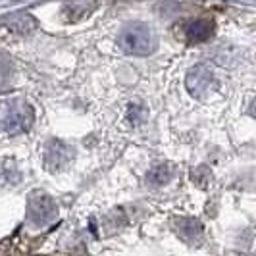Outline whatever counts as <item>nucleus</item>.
Segmentation results:
<instances>
[{
	"instance_id": "obj_10",
	"label": "nucleus",
	"mask_w": 256,
	"mask_h": 256,
	"mask_svg": "<svg viewBox=\"0 0 256 256\" xmlns=\"http://www.w3.org/2000/svg\"><path fill=\"white\" fill-rule=\"evenodd\" d=\"M128 118L131 124H142L146 118V108L141 102H131L128 110Z\"/></svg>"
},
{
	"instance_id": "obj_1",
	"label": "nucleus",
	"mask_w": 256,
	"mask_h": 256,
	"mask_svg": "<svg viewBox=\"0 0 256 256\" xmlns=\"http://www.w3.org/2000/svg\"><path fill=\"white\" fill-rule=\"evenodd\" d=\"M35 120V110L33 106L22 98H8L0 102V129L18 135L26 133L33 126Z\"/></svg>"
},
{
	"instance_id": "obj_3",
	"label": "nucleus",
	"mask_w": 256,
	"mask_h": 256,
	"mask_svg": "<svg viewBox=\"0 0 256 256\" xmlns=\"http://www.w3.org/2000/svg\"><path fill=\"white\" fill-rule=\"evenodd\" d=\"M58 216V208L46 191H33L27 198V218L33 226H46Z\"/></svg>"
},
{
	"instance_id": "obj_5",
	"label": "nucleus",
	"mask_w": 256,
	"mask_h": 256,
	"mask_svg": "<svg viewBox=\"0 0 256 256\" xmlns=\"http://www.w3.org/2000/svg\"><path fill=\"white\" fill-rule=\"evenodd\" d=\"M212 74L206 66H194L187 74V90L194 98H204L206 92L212 89Z\"/></svg>"
},
{
	"instance_id": "obj_8",
	"label": "nucleus",
	"mask_w": 256,
	"mask_h": 256,
	"mask_svg": "<svg viewBox=\"0 0 256 256\" xmlns=\"http://www.w3.org/2000/svg\"><path fill=\"white\" fill-rule=\"evenodd\" d=\"M6 26L12 31H18V33H31L35 29V20L27 14H16L12 18H8Z\"/></svg>"
},
{
	"instance_id": "obj_6",
	"label": "nucleus",
	"mask_w": 256,
	"mask_h": 256,
	"mask_svg": "<svg viewBox=\"0 0 256 256\" xmlns=\"http://www.w3.org/2000/svg\"><path fill=\"white\" fill-rule=\"evenodd\" d=\"M174 231L178 233V237L183 239L189 244H200L202 243V235L204 228L196 218H176L174 220Z\"/></svg>"
},
{
	"instance_id": "obj_11",
	"label": "nucleus",
	"mask_w": 256,
	"mask_h": 256,
	"mask_svg": "<svg viewBox=\"0 0 256 256\" xmlns=\"http://www.w3.org/2000/svg\"><path fill=\"white\" fill-rule=\"evenodd\" d=\"M248 114L252 116V118H256V98L252 100V104H250V108H248Z\"/></svg>"
},
{
	"instance_id": "obj_2",
	"label": "nucleus",
	"mask_w": 256,
	"mask_h": 256,
	"mask_svg": "<svg viewBox=\"0 0 256 256\" xmlns=\"http://www.w3.org/2000/svg\"><path fill=\"white\" fill-rule=\"evenodd\" d=\"M120 46L131 56H148L156 48V37L146 26L131 24L120 33Z\"/></svg>"
},
{
	"instance_id": "obj_9",
	"label": "nucleus",
	"mask_w": 256,
	"mask_h": 256,
	"mask_svg": "<svg viewBox=\"0 0 256 256\" xmlns=\"http://www.w3.org/2000/svg\"><path fill=\"white\" fill-rule=\"evenodd\" d=\"M172 178V170L168 164H158L154 166L148 174H146V181L154 185V187H160V185H166L168 181Z\"/></svg>"
},
{
	"instance_id": "obj_4",
	"label": "nucleus",
	"mask_w": 256,
	"mask_h": 256,
	"mask_svg": "<svg viewBox=\"0 0 256 256\" xmlns=\"http://www.w3.org/2000/svg\"><path fill=\"white\" fill-rule=\"evenodd\" d=\"M72 158H74V150L64 141L50 139L44 144V166H46V170H50V172L62 170L66 164L72 162Z\"/></svg>"
},
{
	"instance_id": "obj_7",
	"label": "nucleus",
	"mask_w": 256,
	"mask_h": 256,
	"mask_svg": "<svg viewBox=\"0 0 256 256\" xmlns=\"http://www.w3.org/2000/svg\"><path fill=\"white\" fill-rule=\"evenodd\" d=\"M214 22L210 20H192L189 24H185V38L187 42H204L214 35Z\"/></svg>"
}]
</instances>
